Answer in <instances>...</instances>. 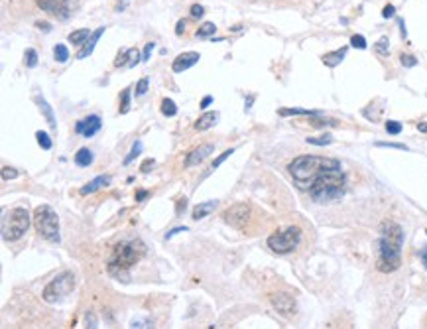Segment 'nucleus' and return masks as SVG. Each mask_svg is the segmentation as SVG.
<instances>
[{
	"mask_svg": "<svg viewBox=\"0 0 427 329\" xmlns=\"http://www.w3.org/2000/svg\"><path fill=\"white\" fill-rule=\"evenodd\" d=\"M402 242L403 231L400 225L386 221L382 225V235L378 241V270L394 272L402 262Z\"/></svg>",
	"mask_w": 427,
	"mask_h": 329,
	"instance_id": "obj_1",
	"label": "nucleus"
},
{
	"mask_svg": "<svg viewBox=\"0 0 427 329\" xmlns=\"http://www.w3.org/2000/svg\"><path fill=\"white\" fill-rule=\"evenodd\" d=\"M146 254V244L142 241H130V242H118L113 249V254L109 258L106 270L109 274L116 280L128 282V270L134 266L140 258Z\"/></svg>",
	"mask_w": 427,
	"mask_h": 329,
	"instance_id": "obj_2",
	"label": "nucleus"
},
{
	"mask_svg": "<svg viewBox=\"0 0 427 329\" xmlns=\"http://www.w3.org/2000/svg\"><path fill=\"white\" fill-rule=\"evenodd\" d=\"M309 195L315 203H335L345 195V174L340 164H335L321 172V176L309 188Z\"/></svg>",
	"mask_w": 427,
	"mask_h": 329,
	"instance_id": "obj_3",
	"label": "nucleus"
},
{
	"mask_svg": "<svg viewBox=\"0 0 427 329\" xmlns=\"http://www.w3.org/2000/svg\"><path fill=\"white\" fill-rule=\"evenodd\" d=\"M335 164H339V160L321 158V156H300L289 164V174L302 190L309 191L315 179L321 176V172H325L327 168Z\"/></svg>",
	"mask_w": 427,
	"mask_h": 329,
	"instance_id": "obj_4",
	"label": "nucleus"
},
{
	"mask_svg": "<svg viewBox=\"0 0 427 329\" xmlns=\"http://www.w3.org/2000/svg\"><path fill=\"white\" fill-rule=\"evenodd\" d=\"M34 227L39 235L50 242H59V219L50 205H39L34 211Z\"/></svg>",
	"mask_w": 427,
	"mask_h": 329,
	"instance_id": "obj_5",
	"label": "nucleus"
},
{
	"mask_svg": "<svg viewBox=\"0 0 427 329\" xmlns=\"http://www.w3.org/2000/svg\"><path fill=\"white\" fill-rule=\"evenodd\" d=\"M28 227H30V213L22 207H16L2 221V239L6 242L18 241L24 237Z\"/></svg>",
	"mask_w": 427,
	"mask_h": 329,
	"instance_id": "obj_6",
	"label": "nucleus"
},
{
	"mask_svg": "<svg viewBox=\"0 0 427 329\" xmlns=\"http://www.w3.org/2000/svg\"><path fill=\"white\" fill-rule=\"evenodd\" d=\"M300 241H302V231L297 227H288L270 235L268 246H270V251H274L277 254H288L300 244Z\"/></svg>",
	"mask_w": 427,
	"mask_h": 329,
	"instance_id": "obj_7",
	"label": "nucleus"
},
{
	"mask_svg": "<svg viewBox=\"0 0 427 329\" xmlns=\"http://www.w3.org/2000/svg\"><path fill=\"white\" fill-rule=\"evenodd\" d=\"M73 288H75V276L71 272H63V274H59L57 278H53L44 288L41 296H44V300L48 304H57L65 296H69Z\"/></svg>",
	"mask_w": 427,
	"mask_h": 329,
	"instance_id": "obj_8",
	"label": "nucleus"
},
{
	"mask_svg": "<svg viewBox=\"0 0 427 329\" xmlns=\"http://www.w3.org/2000/svg\"><path fill=\"white\" fill-rule=\"evenodd\" d=\"M36 4H38L44 12L51 14L57 20H67L69 14H71L69 0H36Z\"/></svg>",
	"mask_w": 427,
	"mask_h": 329,
	"instance_id": "obj_9",
	"label": "nucleus"
},
{
	"mask_svg": "<svg viewBox=\"0 0 427 329\" xmlns=\"http://www.w3.org/2000/svg\"><path fill=\"white\" fill-rule=\"evenodd\" d=\"M270 304L274 305L277 314L282 316H293L295 314V300L289 296V294H284V292H277V294H270Z\"/></svg>",
	"mask_w": 427,
	"mask_h": 329,
	"instance_id": "obj_10",
	"label": "nucleus"
},
{
	"mask_svg": "<svg viewBox=\"0 0 427 329\" xmlns=\"http://www.w3.org/2000/svg\"><path fill=\"white\" fill-rule=\"evenodd\" d=\"M248 213H250V209L246 205H234V207L226 209L225 213H223V217H225V221L228 225H232V227L237 229H246L248 217H250Z\"/></svg>",
	"mask_w": 427,
	"mask_h": 329,
	"instance_id": "obj_11",
	"label": "nucleus"
},
{
	"mask_svg": "<svg viewBox=\"0 0 427 329\" xmlns=\"http://www.w3.org/2000/svg\"><path fill=\"white\" fill-rule=\"evenodd\" d=\"M102 122H101V116L99 114H91L87 118H81L79 122L75 125V132L77 134H83L85 138H91L95 136L99 130H101Z\"/></svg>",
	"mask_w": 427,
	"mask_h": 329,
	"instance_id": "obj_12",
	"label": "nucleus"
},
{
	"mask_svg": "<svg viewBox=\"0 0 427 329\" xmlns=\"http://www.w3.org/2000/svg\"><path fill=\"white\" fill-rule=\"evenodd\" d=\"M199 53L197 51H187V53H181V55H177L176 59H174V64H172V69H174V73H183V71H187L189 67H193V65L199 61Z\"/></svg>",
	"mask_w": 427,
	"mask_h": 329,
	"instance_id": "obj_13",
	"label": "nucleus"
},
{
	"mask_svg": "<svg viewBox=\"0 0 427 329\" xmlns=\"http://www.w3.org/2000/svg\"><path fill=\"white\" fill-rule=\"evenodd\" d=\"M138 61H142V53L136 48H128L118 53V57L114 59V67H134Z\"/></svg>",
	"mask_w": 427,
	"mask_h": 329,
	"instance_id": "obj_14",
	"label": "nucleus"
},
{
	"mask_svg": "<svg viewBox=\"0 0 427 329\" xmlns=\"http://www.w3.org/2000/svg\"><path fill=\"white\" fill-rule=\"evenodd\" d=\"M213 152H215L213 144H203V146H199V148H195V150L189 152V156L185 158V166H187V168L199 166L207 156H211Z\"/></svg>",
	"mask_w": 427,
	"mask_h": 329,
	"instance_id": "obj_15",
	"label": "nucleus"
},
{
	"mask_svg": "<svg viewBox=\"0 0 427 329\" xmlns=\"http://www.w3.org/2000/svg\"><path fill=\"white\" fill-rule=\"evenodd\" d=\"M102 34H104V26H101L99 30H95V32H93V34L89 36V38H87V42H85V44L81 46V50L77 51V55H75L77 59H85V57H89V55L93 53V50H95V46H97V42L101 39V36H102Z\"/></svg>",
	"mask_w": 427,
	"mask_h": 329,
	"instance_id": "obj_16",
	"label": "nucleus"
},
{
	"mask_svg": "<svg viewBox=\"0 0 427 329\" xmlns=\"http://www.w3.org/2000/svg\"><path fill=\"white\" fill-rule=\"evenodd\" d=\"M111 186V176H99L95 177L93 181H89L87 186L81 188V195H89V193H95L97 190L101 188H109Z\"/></svg>",
	"mask_w": 427,
	"mask_h": 329,
	"instance_id": "obj_17",
	"label": "nucleus"
},
{
	"mask_svg": "<svg viewBox=\"0 0 427 329\" xmlns=\"http://www.w3.org/2000/svg\"><path fill=\"white\" fill-rule=\"evenodd\" d=\"M215 207H217V201H215V199H211V201H205V203H199V205H195V207H193V213H191V217H193L195 221L205 219L207 215H211V213H213Z\"/></svg>",
	"mask_w": 427,
	"mask_h": 329,
	"instance_id": "obj_18",
	"label": "nucleus"
},
{
	"mask_svg": "<svg viewBox=\"0 0 427 329\" xmlns=\"http://www.w3.org/2000/svg\"><path fill=\"white\" fill-rule=\"evenodd\" d=\"M347 51H349V48H340V50H337V51L325 53V55H323V64H325L327 67H337V65L345 59Z\"/></svg>",
	"mask_w": 427,
	"mask_h": 329,
	"instance_id": "obj_19",
	"label": "nucleus"
},
{
	"mask_svg": "<svg viewBox=\"0 0 427 329\" xmlns=\"http://www.w3.org/2000/svg\"><path fill=\"white\" fill-rule=\"evenodd\" d=\"M217 118H219V114L217 113H205L199 116V120L195 122V130H199V132H203V130H207V128H211L217 122Z\"/></svg>",
	"mask_w": 427,
	"mask_h": 329,
	"instance_id": "obj_20",
	"label": "nucleus"
},
{
	"mask_svg": "<svg viewBox=\"0 0 427 329\" xmlns=\"http://www.w3.org/2000/svg\"><path fill=\"white\" fill-rule=\"evenodd\" d=\"M91 34H93V32H91L89 28H81V30H75V32L69 34V42L75 44V46H83Z\"/></svg>",
	"mask_w": 427,
	"mask_h": 329,
	"instance_id": "obj_21",
	"label": "nucleus"
},
{
	"mask_svg": "<svg viewBox=\"0 0 427 329\" xmlns=\"http://www.w3.org/2000/svg\"><path fill=\"white\" fill-rule=\"evenodd\" d=\"M38 107H39V111L44 113V116H46V120L50 122V127L55 128V116H53V111H51V107L48 105V101H46L44 97H38Z\"/></svg>",
	"mask_w": 427,
	"mask_h": 329,
	"instance_id": "obj_22",
	"label": "nucleus"
},
{
	"mask_svg": "<svg viewBox=\"0 0 427 329\" xmlns=\"http://www.w3.org/2000/svg\"><path fill=\"white\" fill-rule=\"evenodd\" d=\"M75 164L81 166V168H87V166L93 164V152L89 148H81L79 152L75 154Z\"/></svg>",
	"mask_w": 427,
	"mask_h": 329,
	"instance_id": "obj_23",
	"label": "nucleus"
},
{
	"mask_svg": "<svg viewBox=\"0 0 427 329\" xmlns=\"http://www.w3.org/2000/svg\"><path fill=\"white\" fill-rule=\"evenodd\" d=\"M53 57H55V61H59V64H65V61L69 59V50H67L63 44H57V46L53 48Z\"/></svg>",
	"mask_w": 427,
	"mask_h": 329,
	"instance_id": "obj_24",
	"label": "nucleus"
},
{
	"mask_svg": "<svg viewBox=\"0 0 427 329\" xmlns=\"http://www.w3.org/2000/svg\"><path fill=\"white\" fill-rule=\"evenodd\" d=\"M162 114L163 116H176L177 114V105L172 99H163L162 101Z\"/></svg>",
	"mask_w": 427,
	"mask_h": 329,
	"instance_id": "obj_25",
	"label": "nucleus"
},
{
	"mask_svg": "<svg viewBox=\"0 0 427 329\" xmlns=\"http://www.w3.org/2000/svg\"><path fill=\"white\" fill-rule=\"evenodd\" d=\"M24 64L26 67H36L38 65V51L34 48H28L24 53Z\"/></svg>",
	"mask_w": 427,
	"mask_h": 329,
	"instance_id": "obj_26",
	"label": "nucleus"
},
{
	"mask_svg": "<svg viewBox=\"0 0 427 329\" xmlns=\"http://www.w3.org/2000/svg\"><path fill=\"white\" fill-rule=\"evenodd\" d=\"M217 32V26L213 24V22H205V24L197 30V38H209L211 34H215Z\"/></svg>",
	"mask_w": 427,
	"mask_h": 329,
	"instance_id": "obj_27",
	"label": "nucleus"
},
{
	"mask_svg": "<svg viewBox=\"0 0 427 329\" xmlns=\"http://www.w3.org/2000/svg\"><path fill=\"white\" fill-rule=\"evenodd\" d=\"M36 140H38V144L44 148V150H51V138L48 132H41V130H38L36 132Z\"/></svg>",
	"mask_w": 427,
	"mask_h": 329,
	"instance_id": "obj_28",
	"label": "nucleus"
},
{
	"mask_svg": "<svg viewBox=\"0 0 427 329\" xmlns=\"http://www.w3.org/2000/svg\"><path fill=\"white\" fill-rule=\"evenodd\" d=\"M232 154H234V148H228V150H225V152L221 154V156H219V158H217V160H215L213 164H211V170H209V172H207V174H205V176H209V174H211V172H215V170H217V168H219V166L223 164V162H225L226 158H228V156H232Z\"/></svg>",
	"mask_w": 427,
	"mask_h": 329,
	"instance_id": "obj_29",
	"label": "nucleus"
},
{
	"mask_svg": "<svg viewBox=\"0 0 427 329\" xmlns=\"http://www.w3.org/2000/svg\"><path fill=\"white\" fill-rule=\"evenodd\" d=\"M282 116H289V114H305V116H317L319 113L315 111H305V109H280Z\"/></svg>",
	"mask_w": 427,
	"mask_h": 329,
	"instance_id": "obj_30",
	"label": "nucleus"
},
{
	"mask_svg": "<svg viewBox=\"0 0 427 329\" xmlns=\"http://www.w3.org/2000/svg\"><path fill=\"white\" fill-rule=\"evenodd\" d=\"M140 152H142V142H140V140H136V142L132 144V148H130V154H128V156L124 158V166L130 164V162H132V160H134V158H136Z\"/></svg>",
	"mask_w": 427,
	"mask_h": 329,
	"instance_id": "obj_31",
	"label": "nucleus"
},
{
	"mask_svg": "<svg viewBox=\"0 0 427 329\" xmlns=\"http://www.w3.org/2000/svg\"><path fill=\"white\" fill-rule=\"evenodd\" d=\"M130 89H124L122 91V101H120V113L126 114L128 111H130Z\"/></svg>",
	"mask_w": 427,
	"mask_h": 329,
	"instance_id": "obj_32",
	"label": "nucleus"
},
{
	"mask_svg": "<svg viewBox=\"0 0 427 329\" xmlns=\"http://www.w3.org/2000/svg\"><path fill=\"white\" fill-rule=\"evenodd\" d=\"M402 122H398V120H388L386 122V132L388 134H392V136H396V134H400L402 132Z\"/></svg>",
	"mask_w": 427,
	"mask_h": 329,
	"instance_id": "obj_33",
	"label": "nucleus"
},
{
	"mask_svg": "<svg viewBox=\"0 0 427 329\" xmlns=\"http://www.w3.org/2000/svg\"><path fill=\"white\" fill-rule=\"evenodd\" d=\"M311 127H337V120L333 118H311Z\"/></svg>",
	"mask_w": 427,
	"mask_h": 329,
	"instance_id": "obj_34",
	"label": "nucleus"
},
{
	"mask_svg": "<svg viewBox=\"0 0 427 329\" xmlns=\"http://www.w3.org/2000/svg\"><path fill=\"white\" fill-rule=\"evenodd\" d=\"M307 142H309V144H315V146H327V144L333 142V136H331V134H323V136H319V138H307Z\"/></svg>",
	"mask_w": 427,
	"mask_h": 329,
	"instance_id": "obj_35",
	"label": "nucleus"
},
{
	"mask_svg": "<svg viewBox=\"0 0 427 329\" xmlns=\"http://www.w3.org/2000/svg\"><path fill=\"white\" fill-rule=\"evenodd\" d=\"M351 46H352V48H356V50H366L365 36H360V34H354V36L351 38Z\"/></svg>",
	"mask_w": 427,
	"mask_h": 329,
	"instance_id": "obj_36",
	"label": "nucleus"
},
{
	"mask_svg": "<svg viewBox=\"0 0 427 329\" xmlns=\"http://www.w3.org/2000/svg\"><path fill=\"white\" fill-rule=\"evenodd\" d=\"M400 61H402L403 67H415V65H417V59H415L414 55H408V53H402V55H400Z\"/></svg>",
	"mask_w": 427,
	"mask_h": 329,
	"instance_id": "obj_37",
	"label": "nucleus"
},
{
	"mask_svg": "<svg viewBox=\"0 0 427 329\" xmlns=\"http://www.w3.org/2000/svg\"><path fill=\"white\" fill-rule=\"evenodd\" d=\"M376 53H380V55H386L388 53V38H380V42L376 44Z\"/></svg>",
	"mask_w": 427,
	"mask_h": 329,
	"instance_id": "obj_38",
	"label": "nucleus"
},
{
	"mask_svg": "<svg viewBox=\"0 0 427 329\" xmlns=\"http://www.w3.org/2000/svg\"><path fill=\"white\" fill-rule=\"evenodd\" d=\"M378 148H396V150H408V146L396 144V142H376Z\"/></svg>",
	"mask_w": 427,
	"mask_h": 329,
	"instance_id": "obj_39",
	"label": "nucleus"
},
{
	"mask_svg": "<svg viewBox=\"0 0 427 329\" xmlns=\"http://www.w3.org/2000/svg\"><path fill=\"white\" fill-rule=\"evenodd\" d=\"M146 91H148V79L144 77V79H140L138 85H136V97H142V95H146Z\"/></svg>",
	"mask_w": 427,
	"mask_h": 329,
	"instance_id": "obj_40",
	"label": "nucleus"
},
{
	"mask_svg": "<svg viewBox=\"0 0 427 329\" xmlns=\"http://www.w3.org/2000/svg\"><path fill=\"white\" fill-rule=\"evenodd\" d=\"M154 48H156V44H154V42H148V44H146V48H144V51H142V61H148V59H150Z\"/></svg>",
	"mask_w": 427,
	"mask_h": 329,
	"instance_id": "obj_41",
	"label": "nucleus"
},
{
	"mask_svg": "<svg viewBox=\"0 0 427 329\" xmlns=\"http://www.w3.org/2000/svg\"><path fill=\"white\" fill-rule=\"evenodd\" d=\"M18 176V172L12 170V168H2V179H14Z\"/></svg>",
	"mask_w": 427,
	"mask_h": 329,
	"instance_id": "obj_42",
	"label": "nucleus"
},
{
	"mask_svg": "<svg viewBox=\"0 0 427 329\" xmlns=\"http://www.w3.org/2000/svg\"><path fill=\"white\" fill-rule=\"evenodd\" d=\"M203 14H205L203 6H199V4H193V6H191V16H193V18H201Z\"/></svg>",
	"mask_w": 427,
	"mask_h": 329,
	"instance_id": "obj_43",
	"label": "nucleus"
},
{
	"mask_svg": "<svg viewBox=\"0 0 427 329\" xmlns=\"http://www.w3.org/2000/svg\"><path fill=\"white\" fill-rule=\"evenodd\" d=\"M187 231V227H176L174 231H169L167 235H165V241H169L172 237H176V235H179V233H185Z\"/></svg>",
	"mask_w": 427,
	"mask_h": 329,
	"instance_id": "obj_44",
	"label": "nucleus"
},
{
	"mask_svg": "<svg viewBox=\"0 0 427 329\" xmlns=\"http://www.w3.org/2000/svg\"><path fill=\"white\" fill-rule=\"evenodd\" d=\"M154 166H156V162H154V160H146L144 164L140 166V170H142V174H148V172H150Z\"/></svg>",
	"mask_w": 427,
	"mask_h": 329,
	"instance_id": "obj_45",
	"label": "nucleus"
},
{
	"mask_svg": "<svg viewBox=\"0 0 427 329\" xmlns=\"http://www.w3.org/2000/svg\"><path fill=\"white\" fill-rule=\"evenodd\" d=\"M394 14H396V8H394L392 4H388V6H386V8L382 10V16H384V18H392Z\"/></svg>",
	"mask_w": 427,
	"mask_h": 329,
	"instance_id": "obj_46",
	"label": "nucleus"
},
{
	"mask_svg": "<svg viewBox=\"0 0 427 329\" xmlns=\"http://www.w3.org/2000/svg\"><path fill=\"white\" fill-rule=\"evenodd\" d=\"M183 32H185V20H179V22H177V28H176V34L177 36H181Z\"/></svg>",
	"mask_w": 427,
	"mask_h": 329,
	"instance_id": "obj_47",
	"label": "nucleus"
},
{
	"mask_svg": "<svg viewBox=\"0 0 427 329\" xmlns=\"http://www.w3.org/2000/svg\"><path fill=\"white\" fill-rule=\"evenodd\" d=\"M134 197H136V201H144V199L148 197V191H146V190L136 191V195H134Z\"/></svg>",
	"mask_w": 427,
	"mask_h": 329,
	"instance_id": "obj_48",
	"label": "nucleus"
},
{
	"mask_svg": "<svg viewBox=\"0 0 427 329\" xmlns=\"http://www.w3.org/2000/svg\"><path fill=\"white\" fill-rule=\"evenodd\" d=\"M116 2H118V4H116V12H122L126 6H128L130 0H116Z\"/></svg>",
	"mask_w": 427,
	"mask_h": 329,
	"instance_id": "obj_49",
	"label": "nucleus"
},
{
	"mask_svg": "<svg viewBox=\"0 0 427 329\" xmlns=\"http://www.w3.org/2000/svg\"><path fill=\"white\" fill-rule=\"evenodd\" d=\"M211 102H213V97H211V95H207V97H203V101H201V105H199V107H201V109H207Z\"/></svg>",
	"mask_w": 427,
	"mask_h": 329,
	"instance_id": "obj_50",
	"label": "nucleus"
},
{
	"mask_svg": "<svg viewBox=\"0 0 427 329\" xmlns=\"http://www.w3.org/2000/svg\"><path fill=\"white\" fill-rule=\"evenodd\" d=\"M36 28H38V30H44V32H50L51 30V26L48 24V22H36Z\"/></svg>",
	"mask_w": 427,
	"mask_h": 329,
	"instance_id": "obj_51",
	"label": "nucleus"
},
{
	"mask_svg": "<svg viewBox=\"0 0 427 329\" xmlns=\"http://www.w3.org/2000/svg\"><path fill=\"white\" fill-rule=\"evenodd\" d=\"M417 130H419V132H427V122H419V125H417Z\"/></svg>",
	"mask_w": 427,
	"mask_h": 329,
	"instance_id": "obj_52",
	"label": "nucleus"
},
{
	"mask_svg": "<svg viewBox=\"0 0 427 329\" xmlns=\"http://www.w3.org/2000/svg\"><path fill=\"white\" fill-rule=\"evenodd\" d=\"M421 260H423V264L427 266V249L423 251V253H421Z\"/></svg>",
	"mask_w": 427,
	"mask_h": 329,
	"instance_id": "obj_53",
	"label": "nucleus"
}]
</instances>
